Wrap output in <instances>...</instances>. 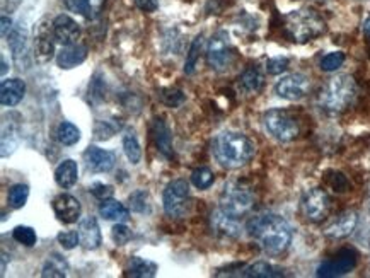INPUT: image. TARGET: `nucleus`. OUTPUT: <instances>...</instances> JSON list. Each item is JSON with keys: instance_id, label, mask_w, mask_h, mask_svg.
<instances>
[{"instance_id": "1", "label": "nucleus", "mask_w": 370, "mask_h": 278, "mask_svg": "<svg viewBox=\"0 0 370 278\" xmlns=\"http://www.w3.org/2000/svg\"><path fill=\"white\" fill-rule=\"evenodd\" d=\"M246 229L266 254L278 256L285 253L292 244L290 224L277 214L255 215L248 222Z\"/></svg>"}, {"instance_id": "2", "label": "nucleus", "mask_w": 370, "mask_h": 278, "mask_svg": "<svg viewBox=\"0 0 370 278\" xmlns=\"http://www.w3.org/2000/svg\"><path fill=\"white\" fill-rule=\"evenodd\" d=\"M215 159L227 169H237L246 166L255 156V142L239 131H222L212 144Z\"/></svg>"}, {"instance_id": "3", "label": "nucleus", "mask_w": 370, "mask_h": 278, "mask_svg": "<svg viewBox=\"0 0 370 278\" xmlns=\"http://www.w3.org/2000/svg\"><path fill=\"white\" fill-rule=\"evenodd\" d=\"M357 96V82L351 75L342 74L326 80L317 94V104L324 111L342 113L351 104Z\"/></svg>"}, {"instance_id": "4", "label": "nucleus", "mask_w": 370, "mask_h": 278, "mask_svg": "<svg viewBox=\"0 0 370 278\" xmlns=\"http://www.w3.org/2000/svg\"><path fill=\"white\" fill-rule=\"evenodd\" d=\"M284 29L292 41L307 43L320 38L326 31V23L316 10L300 9L285 16Z\"/></svg>"}, {"instance_id": "5", "label": "nucleus", "mask_w": 370, "mask_h": 278, "mask_svg": "<svg viewBox=\"0 0 370 278\" xmlns=\"http://www.w3.org/2000/svg\"><path fill=\"white\" fill-rule=\"evenodd\" d=\"M255 207V193L243 183H227L221 195V208L234 217H243Z\"/></svg>"}, {"instance_id": "6", "label": "nucleus", "mask_w": 370, "mask_h": 278, "mask_svg": "<svg viewBox=\"0 0 370 278\" xmlns=\"http://www.w3.org/2000/svg\"><path fill=\"white\" fill-rule=\"evenodd\" d=\"M164 210L169 217L183 219L192 210V193L186 179H174L164 189Z\"/></svg>"}, {"instance_id": "7", "label": "nucleus", "mask_w": 370, "mask_h": 278, "mask_svg": "<svg viewBox=\"0 0 370 278\" xmlns=\"http://www.w3.org/2000/svg\"><path fill=\"white\" fill-rule=\"evenodd\" d=\"M263 123H265V130L280 142H292L299 137V122L292 113L285 111V109L266 111L263 116Z\"/></svg>"}, {"instance_id": "8", "label": "nucleus", "mask_w": 370, "mask_h": 278, "mask_svg": "<svg viewBox=\"0 0 370 278\" xmlns=\"http://www.w3.org/2000/svg\"><path fill=\"white\" fill-rule=\"evenodd\" d=\"M207 62L208 67L215 72H223L232 65L234 50L230 46L229 35L225 31H219L210 39V45L207 50Z\"/></svg>"}, {"instance_id": "9", "label": "nucleus", "mask_w": 370, "mask_h": 278, "mask_svg": "<svg viewBox=\"0 0 370 278\" xmlns=\"http://www.w3.org/2000/svg\"><path fill=\"white\" fill-rule=\"evenodd\" d=\"M300 208H302V215L309 222H322L328 217L331 200L322 188H313L302 196Z\"/></svg>"}, {"instance_id": "10", "label": "nucleus", "mask_w": 370, "mask_h": 278, "mask_svg": "<svg viewBox=\"0 0 370 278\" xmlns=\"http://www.w3.org/2000/svg\"><path fill=\"white\" fill-rule=\"evenodd\" d=\"M358 254L353 250H342L340 253H336L333 258L322 261L317 266V277L322 278H335V277H343L346 273H350L351 270L357 266Z\"/></svg>"}, {"instance_id": "11", "label": "nucleus", "mask_w": 370, "mask_h": 278, "mask_svg": "<svg viewBox=\"0 0 370 278\" xmlns=\"http://www.w3.org/2000/svg\"><path fill=\"white\" fill-rule=\"evenodd\" d=\"M311 80L304 74H288L281 77L275 86V93L287 101H300L309 94Z\"/></svg>"}, {"instance_id": "12", "label": "nucleus", "mask_w": 370, "mask_h": 278, "mask_svg": "<svg viewBox=\"0 0 370 278\" xmlns=\"http://www.w3.org/2000/svg\"><path fill=\"white\" fill-rule=\"evenodd\" d=\"M84 163H86L87 171L91 173H109L116 164V156L111 151H104L96 145L87 147L84 152Z\"/></svg>"}, {"instance_id": "13", "label": "nucleus", "mask_w": 370, "mask_h": 278, "mask_svg": "<svg viewBox=\"0 0 370 278\" xmlns=\"http://www.w3.org/2000/svg\"><path fill=\"white\" fill-rule=\"evenodd\" d=\"M51 31H53V38L62 46L74 45L80 36L79 24L71 16H67V14H60V16L55 17L53 24H51Z\"/></svg>"}, {"instance_id": "14", "label": "nucleus", "mask_w": 370, "mask_h": 278, "mask_svg": "<svg viewBox=\"0 0 370 278\" xmlns=\"http://www.w3.org/2000/svg\"><path fill=\"white\" fill-rule=\"evenodd\" d=\"M210 228L217 236L222 237H230V239H236L243 232L239 221L234 215H229L227 212H223L222 208L214 210L210 215Z\"/></svg>"}, {"instance_id": "15", "label": "nucleus", "mask_w": 370, "mask_h": 278, "mask_svg": "<svg viewBox=\"0 0 370 278\" xmlns=\"http://www.w3.org/2000/svg\"><path fill=\"white\" fill-rule=\"evenodd\" d=\"M358 224L357 212L346 210L340 214L338 217L333 219L328 225L324 228V236L331 237V239H343V237L350 236Z\"/></svg>"}, {"instance_id": "16", "label": "nucleus", "mask_w": 370, "mask_h": 278, "mask_svg": "<svg viewBox=\"0 0 370 278\" xmlns=\"http://www.w3.org/2000/svg\"><path fill=\"white\" fill-rule=\"evenodd\" d=\"M53 212L64 224H74L80 217V202L72 195H58L53 200Z\"/></svg>"}, {"instance_id": "17", "label": "nucleus", "mask_w": 370, "mask_h": 278, "mask_svg": "<svg viewBox=\"0 0 370 278\" xmlns=\"http://www.w3.org/2000/svg\"><path fill=\"white\" fill-rule=\"evenodd\" d=\"M55 43L50 38V28L45 24H39L35 36V58L38 64L45 65L53 58Z\"/></svg>"}, {"instance_id": "18", "label": "nucleus", "mask_w": 370, "mask_h": 278, "mask_svg": "<svg viewBox=\"0 0 370 278\" xmlns=\"http://www.w3.org/2000/svg\"><path fill=\"white\" fill-rule=\"evenodd\" d=\"M26 93V84L21 79H7L0 86V102L2 106L12 108L23 101Z\"/></svg>"}, {"instance_id": "19", "label": "nucleus", "mask_w": 370, "mask_h": 278, "mask_svg": "<svg viewBox=\"0 0 370 278\" xmlns=\"http://www.w3.org/2000/svg\"><path fill=\"white\" fill-rule=\"evenodd\" d=\"M86 58H87V46L74 43V45H67L60 50V53L57 55V64L60 68L71 71V68L77 67V65L84 64Z\"/></svg>"}, {"instance_id": "20", "label": "nucleus", "mask_w": 370, "mask_h": 278, "mask_svg": "<svg viewBox=\"0 0 370 278\" xmlns=\"http://www.w3.org/2000/svg\"><path fill=\"white\" fill-rule=\"evenodd\" d=\"M79 236L80 244H82L86 250H98V248L101 246V229H99L96 219H82L79 224Z\"/></svg>"}, {"instance_id": "21", "label": "nucleus", "mask_w": 370, "mask_h": 278, "mask_svg": "<svg viewBox=\"0 0 370 278\" xmlns=\"http://www.w3.org/2000/svg\"><path fill=\"white\" fill-rule=\"evenodd\" d=\"M152 135H154V142L157 145V151L163 154L166 159H171L173 157V137H171L169 127L166 125V122L160 118H156L152 123Z\"/></svg>"}, {"instance_id": "22", "label": "nucleus", "mask_w": 370, "mask_h": 278, "mask_svg": "<svg viewBox=\"0 0 370 278\" xmlns=\"http://www.w3.org/2000/svg\"><path fill=\"white\" fill-rule=\"evenodd\" d=\"M64 3L71 12L79 14L87 21H94L101 14L104 0H64Z\"/></svg>"}, {"instance_id": "23", "label": "nucleus", "mask_w": 370, "mask_h": 278, "mask_svg": "<svg viewBox=\"0 0 370 278\" xmlns=\"http://www.w3.org/2000/svg\"><path fill=\"white\" fill-rule=\"evenodd\" d=\"M77 178H79V166H77L75 160L72 159H65L60 166L55 169V181L60 188H72V186L77 183Z\"/></svg>"}, {"instance_id": "24", "label": "nucleus", "mask_w": 370, "mask_h": 278, "mask_svg": "<svg viewBox=\"0 0 370 278\" xmlns=\"http://www.w3.org/2000/svg\"><path fill=\"white\" fill-rule=\"evenodd\" d=\"M239 89L246 94H256L263 89V84H265V77H263L259 68L256 67H248L243 74L239 75Z\"/></svg>"}, {"instance_id": "25", "label": "nucleus", "mask_w": 370, "mask_h": 278, "mask_svg": "<svg viewBox=\"0 0 370 278\" xmlns=\"http://www.w3.org/2000/svg\"><path fill=\"white\" fill-rule=\"evenodd\" d=\"M157 272V265L156 263L149 261V259L144 258H131L128 261L127 268H124V277H131V278H152Z\"/></svg>"}, {"instance_id": "26", "label": "nucleus", "mask_w": 370, "mask_h": 278, "mask_svg": "<svg viewBox=\"0 0 370 278\" xmlns=\"http://www.w3.org/2000/svg\"><path fill=\"white\" fill-rule=\"evenodd\" d=\"M99 215H101L102 219H106V221L127 222L128 219H130V210H128L123 203L109 198L99 205Z\"/></svg>"}, {"instance_id": "27", "label": "nucleus", "mask_w": 370, "mask_h": 278, "mask_svg": "<svg viewBox=\"0 0 370 278\" xmlns=\"http://www.w3.org/2000/svg\"><path fill=\"white\" fill-rule=\"evenodd\" d=\"M243 277L248 278H275V277H284V270L278 266L272 265L266 261H258L255 265L244 268Z\"/></svg>"}, {"instance_id": "28", "label": "nucleus", "mask_w": 370, "mask_h": 278, "mask_svg": "<svg viewBox=\"0 0 370 278\" xmlns=\"http://www.w3.org/2000/svg\"><path fill=\"white\" fill-rule=\"evenodd\" d=\"M68 273V263L60 254H50L41 270V277L45 278H64Z\"/></svg>"}, {"instance_id": "29", "label": "nucleus", "mask_w": 370, "mask_h": 278, "mask_svg": "<svg viewBox=\"0 0 370 278\" xmlns=\"http://www.w3.org/2000/svg\"><path fill=\"white\" fill-rule=\"evenodd\" d=\"M57 138L62 145L71 147V145H75L77 142L80 140V130L74 125V123L62 122L60 125H58Z\"/></svg>"}, {"instance_id": "30", "label": "nucleus", "mask_w": 370, "mask_h": 278, "mask_svg": "<svg viewBox=\"0 0 370 278\" xmlns=\"http://www.w3.org/2000/svg\"><path fill=\"white\" fill-rule=\"evenodd\" d=\"M29 198V186L28 185H23V183H19V185H14L12 188L9 189V193H7V203H9L10 208H23L26 202H28Z\"/></svg>"}, {"instance_id": "31", "label": "nucleus", "mask_w": 370, "mask_h": 278, "mask_svg": "<svg viewBox=\"0 0 370 278\" xmlns=\"http://www.w3.org/2000/svg\"><path fill=\"white\" fill-rule=\"evenodd\" d=\"M123 151H124V156H127V159L130 160L133 166H137V164L140 163V159H142L140 144H138L137 137H135L133 133H130V131H128V133L123 137Z\"/></svg>"}, {"instance_id": "32", "label": "nucleus", "mask_w": 370, "mask_h": 278, "mask_svg": "<svg viewBox=\"0 0 370 278\" xmlns=\"http://www.w3.org/2000/svg\"><path fill=\"white\" fill-rule=\"evenodd\" d=\"M128 202H130L131 212L135 214H150L152 207H150V196L145 189H137V192L131 193L128 196Z\"/></svg>"}, {"instance_id": "33", "label": "nucleus", "mask_w": 370, "mask_h": 278, "mask_svg": "<svg viewBox=\"0 0 370 278\" xmlns=\"http://www.w3.org/2000/svg\"><path fill=\"white\" fill-rule=\"evenodd\" d=\"M215 181V174L210 167H198L193 171L192 183L198 189H208Z\"/></svg>"}, {"instance_id": "34", "label": "nucleus", "mask_w": 370, "mask_h": 278, "mask_svg": "<svg viewBox=\"0 0 370 278\" xmlns=\"http://www.w3.org/2000/svg\"><path fill=\"white\" fill-rule=\"evenodd\" d=\"M345 53L343 51H333V53H328L324 55V57L321 58V71L322 72H335L338 71L340 67H342L343 64H345Z\"/></svg>"}, {"instance_id": "35", "label": "nucleus", "mask_w": 370, "mask_h": 278, "mask_svg": "<svg viewBox=\"0 0 370 278\" xmlns=\"http://www.w3.org/2000/svg\"><path fill=\"white\" fill-rule=\"evenodd\" d=\"M7 41H9V48L12 50L14 57L17 58L26 50V33L21 28L10 29Z\"/></svg>"}, {"instance_id": "36", "label": "nucleus", "mask_w": 370, "mask_h": 278, "mask_svg": "<svg viewBox=\"0 0 370 278\" xmlns=\"http://www.w3.org/2000/svg\"><path fill=\"white\" fill-rule=\"evenodd\" d=\"M201 45H203V36L200 35V36H196L195 39H193L192 46H189V51H188V57H186L185 72H186V74H188V75H192L193 72H195L198 57H200Z\"/></svg>"}, {"instance_id": "37", "label": "nucleus", "mask_w": 370, "mask_h": 278, "mask_svg": "<svg viewBox=\"0 0 370 278\" xmlns=\"http://www.w3.org/2000/svg\"><path fill=\"white\" fill-rule=\"evenodd\" d=\"M12 237L17 243L24 244V246L28 248H33L36 244V241H38L35 229L28 228V225H17V228L12 230Z\"/></svg>"}, {"instance_id": "38", "label": "nucleus", "mask_w": 370, "mask_h": 278, "mask_svg": "<svg viewBox=\"0 0 370 278\" xmlns=\"http://www.w3.org/2000/svg\"><path fill=\"white\" fill-rule=\"evenodd\" d=\"M159 100L164 102L166 106H171V108H178V106H181L183 102H185V94H183V91L179 89H163L159 93Z\"/></svg>"}, {"instance_id": "39", "label": "nucleus", "mask_w": 370, "mask_h": 278, "mask_svg": "<svg viewBox=\"0 0 370 278\" xmlns=\"http://www.w3.org/2000/svg\"><path fill=\"white\" fill-rule=\"evenodd\" d=\"M111 237L113 241H115V244L123 246V244H127L128 241L131 239V230L130 228H127L123 222H116L111 229Z\"/></svg>"}, {"instance_id": "40", "label": "nucleus", "mask_w": 370, "mask_h": 278, "mask_svg": "<svg viewBox=\"0 0 370 278\" xmlns=\"http://www.w3.org/2000/svg\"><path fill=\"white\" fill-rule=\"evenodd\" d=\"M57 241L62 244L64 250H74L77 244L80 243V236L79 230H65V232H60L57 236Z\"/></svg>"}, {"instance_id": "41", "label": "nucleus", "mask_w": 370, "mask_h": 278, "mask_svg": "<svg viewBox=\"0 0 370 278\" xmlns=\"http://www.w3.org/2000/svg\"><path fill=\"white\" fill-rule=\"evenodd\" d=\"M287 67H288V58L285 57H273L266 62V71H268V74L272 75L281 74V72L287 71Z\"/></svg>"}, {"instance_id": "42", "label": "nucleus", "mask_w": 370, "mask_h": 278, "mask_svg": "<svg viewBox=\"0 0 370 278\" xmlns=\"http://www.w3.org/2000/svg\"><path fill=\"white\" fill-rule=\"evenodd\" d=\"M89 192L93 193V195L96 196L98 200H101V202H104V200H109V198H111L113 193H115V189H113V186L104 185V183H96V185L91 186Z\"/></svg>"}, {"instance_id": "43", "label": "nucleus", "mask_w": 370, "mask_h": 278, "mask_svg": "<svg viewBox=\"0 0 370 278\" xmlns=\"http://www.w3.org/2000/svg\"><path fill=\"white\" fill-rule=\"evenodd\" d=\"M115 133V128H111L106 122H98L96 128H94V137L96 140H108Z\"/></svg>"}, {"instance_id": "44", "label": "nucleus", "mask_w": 370, "mask_h": 278, "mask_svg": "<svg viewBox=\"0 0 370 278\" xmlns=\"http://www.w3.org/2000/svg\"><path fill=\"white\" fill-rule=\"evenodd\" d=\"M329 185H331V188L335 189V192H346L348 188V181L346 178L343 176L342 173H335L331 178H329Z\"/></svg>"}, {"instance_id": "45", "label": "nucleus", "mask_w": 370, "mask_h": 278, "mask_svg": "<svg viewBox=\"0 0 370 278\" xmlns=\"http://www.w3.org/2000/svg\"><path fill=\"white\" fill-rule=\"evenodd\" d=\"M135 6L142 10V12H156L159 2L157 0H135Z\"/></svg>"}, {"instance_id": "46", "label": "nucleus", "mask_w": 370, "mask_h": 278, "mask_svg": "<svg viewBox=\"0 0 370 278\" xmlns=\"http://www.w3.org/2000/svg\"><path fill=\"white\" fill-rule=\"evenodd\" d=\"M7 29H12V21L9 19L7 16H2V36L7 35Z\"/></svg>"}, {"instance_id": "47", "label": "nucleus", "mask_w": 370, "mask_h": 278, "mask_svg": "<svg viewBox=\"0 0 370 278\" xmlns=\"http://www.w3.org/2000/svg\"><path fill=\"white\" fill-rule=\"evenodd\" d=\"M364 35L370 39V17L364 23Z\"/></svg>"}, {"instance_id": "48", "label": "nucleus", "mask_w": 370, "mask_h": 278, "mask_svg": "<svg viewBox=\"0 0 370 278\" xmlns=\"http://www.w3.org/2000/svg\"><path fill=\"white\" fill-rule=\"evenodd\" d=\"M6 268H7V254L2 253V268H0L2 270V275L6 273Z\"/></svg>"}, {"instance_id": "49", "label": "nucleus", "mask_w": 370, "mask_h": 278, "mask_svg": "<svg viewBox=\"0 0 370 278\" xmlns=\"http://www.w3.org/2000/svg\"><path fill=\"white\" fill-rule=\"evenodd\" d=\"M6 72H7V64L6 60H2V75H6Z\"/></svg>"}, {"instance_id": "50", "label": "nucleus", "mask_w": 370, "mask_h": 278, "mask_svg": "<svg viewBox=\"0 0 370 278\" xmlns=\"http://www.w3.org/2000/svg\"><path fill=\"white\" fill-rule=\"evenodd\" d=\"M367 207H369V210H370V192H369V196H367Z\"/></svg>"}]
</instances>
